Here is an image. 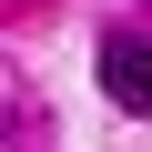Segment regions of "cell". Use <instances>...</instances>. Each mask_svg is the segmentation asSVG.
Returning a JSON list of instances; mask_svg holds the SVG:
<instances>
[{"label": "cell", "mask_w": 152, "mask_h": 152, "mask_svg": "<svg viewBox=\"0 0 152 152\" xmlns=\"http://www.w3.org/2000/svg\"><path fill=\"white\" fill-rule=\"evenodd\" d=\"M102 91L112 112L152 122V31H102Z\"/></svg>", "instance_id": "obj_1"}]
</instances>
